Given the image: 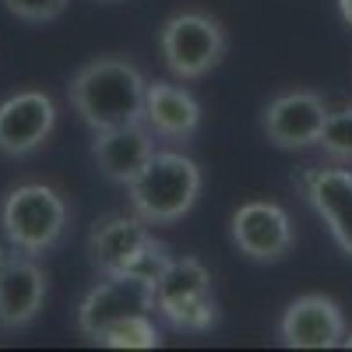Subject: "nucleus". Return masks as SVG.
Wrapping results in <instances>:
<instances>
[{
	"instance_id": "nucleus-7",
	"label": "nucleus",
	"mask_w": 352,
	"mask_h": 352,
	"mask_svg": "<svg viewBox=\"0 0 352 352\" xmlns=\"http://www.w3.org/2000/svg\"><path fill=\"white\" fill-rule=\"evenodd\" d=\"M229 236L236 250L254 264H278L296 247L292 219L275 201H243L229 215Z\"/></svg>"
},
{
	"instance_id": "nucleus-5",
	"label": "nucleus",
	"mask_w": 352,
	"mask_h": 352,
	"mask_svg": "<svg viewBox=\"0 0 352 352\" xmlns=\"http://www.w3.org/2000/svg\"><path fill=\"white\" fill-rule=\"evenodd\" d=\"M155 314L173 331H212L219 324V300L208 264L201 257H173L166 275L155 282Z\"/></svg>"
},
{
	"instance_id": "nucleus-11",
	"label": "nucleus",
	"mask_w": 352,
	"mask_h": 352,
	"mask_svg": "<svg viewBox=\"0 0 352 352\" xmlns=\"http://www.w3.org/2000/svg\"><path fill=\"white\" fill-rule=\"evenodd\" d=\"M345 335V310L324 292L296 296L278 317V342L285 349H335Z\"/></svg>"
},
{
	"instance_id": "nucleus-16",
	"label": "nucleus",
	"mask_w": 352,
	"mask_h": 352,
	"mask_svg": "<svg viewBox=\"0 0 352 352\" xmlns=\"http://www.w3.org/2000/svg\"><path fill=\"white\" fill-rule=\"evenodd\" d=\"M96 345H106V349H159L162 331L152 320V314H131V317L113 320L109 328H102L96 335Z\"/></svg>"
},
{
	"instance_id": "nucleus-17",
	"label": "nucleus",
	"mask_w": 352,
	"mask_h": 352,
	"mask_svg": "<svg viewBox=\"0 0 352 352\" xmlns=\"http://www.w3.org/2000/svg\"><path fill=\"white\" fill-rule=\"evenodd\" d=\"M317 148L338 166H352V102L328 109V120L317 138Z\"/></svg>"
},
{
	"instance_id": "nucleus-8",
	"label": "nucleus",
	"mask_w": 352,
	"mask_h": 352,
	"mask_svg": "<svg viewBox=\"0 0 352 352\" xmlns=\"http://www.w3.org/2000/svg\"><path fill=\"white\" fill-rule=\"evenodd\" d=\"M328 120V102L310 88H292L275 96L261 113V131L282 152H307L317 144Z\"/></svg>"
},
{
	"instance_id": "nucleus-19",
	"label": "nucleus",
	"mask_w": 352,
	"mask_h": 352,
	"mask_svg": "<svg viewBox=\"0 0 352 352\" xmlns=\"http://www.w3.org/2000/svg\"><path fill=\"white\" fill-rule=\"evenodd\" d=\"M67 4H71V0H4V8H8L14 18L28 21V25L56 21V18L67 11Z\"/></svg>"
},
{
	"instance_id": "nucleus-2",
	"label": "nucleus",
	"mask_w": 352,
	"mask_h": 352,
	"mask_svg": "<svg viewBox=\"0 0 352 352\" xmlns=\"http://www.w3.org/2000/svg\"><path fill=\"white\" fill-rule=\"evenodd\" d=\"M201 166L184 152H155L144 169L127 184L131 212L148 226L180 222L201 197Z\"/></svg>"
},
{
	"instance_id": "nucleus-3",
	"label": "nucleus",
	"mask_w": 352,
	"mask_h": 352,
	"mask_svg": "<svg viewBox=\"0 0 352 352\" xmlns=\"http://www.w3.org/2000/svg\"><path fill=\"white\" fill-rule=\"evenodd\" d=\"M71 212L64 194L50 184H18L0 204V232L25 254H50L60 247Z\"/></svg>"
},
{
	"instance_id": "nucleus-1",
	"label": "nucleus",
	"mask_w": 352,
	"mask_h": 352,
	"mask_svg": "<svg viewBox=\"0 0 352 352\" xmlns=\"http://www.w3.org/2000/svg\"><path fill=\"white\" fill-rule=\"evenodd\" d=\"M144 88H148V78L127 56H96L74 71L67 99L78 120L96 134L138 124L144 116Z\"/></svg>"
},
{
	"instance_id": "nucleus-21",
	"label": "nucleus",
	"mask_w": 352,
	"mask_h": 352,
	"mask_svg": "<svg viewBox=\"0 0 352 352\" xmlns=\"http://www.w3.org/2000/svg\"><path fill=\"white\" fill-rule=\"evenodd\" d=\"M342 349H352V331H349V335L342 338Z\"/></svg>"
},
{
	"instance_id": "nucleus-9",
	"label": "nucleus",
	"mask_w": 352,
	"mask_h": 352,
	"mask_svg": "<svg viewBox=\"0 0 352 352\" xmlns=\"http://www.w3.org/2000/svg\"><path fill=\"white\" fill-rule=\"evenodd\" d=\"M56 127V102L43 88H21L0 102V155L25 159L39 152Z\"/></svg>"
},
{
	"instance_id": "nucleus-14",
	"label": "nucleus",
	"mask_w": 352,
	"mask_h": 352,
	"mask_svg": "<svg viewBox=\"0 0 352 352\" xmlns=\"http://www.w3.org/2000/svg\"><path fill=\"white\" fill-rule=\"evenodd\" d=\"M152 155H155V134L148 131L144 120L124 124V127H109V131H96L92 159H96L99 173L109 184L127 187Z\"/></svg>"
},
{
	"instance_id": "nucleus-12",
	"label": "nucleus",
	"mask_w": 352,
	"mask_h": 352,
	"mask_svg": "<svg viewBox=\"0 0 352 352\" xmlns=\"http://www.w3.org/2000/svg\"><path fill=\"white\" fill-rule=\"evenodd\" d=\"M300 184H303L310 208L328 226L338 250L352 257V169L338 162L328 169H307L300 176Z\"/></svg>"
},
{
	"instance_id": "nucleus-13",
	"label": "nucleus",
	"mask_w": 352,
	"mask_h": 352,
	"mask_svg": "<svg viewBox=\"0 0 352 352\" xmlns=\"http://www.w3.org/2000/svg\"><path fill=\"white\" fill-rule=\"evenodd\" d=\"M152 236V226L144 222L141 215H127V212H113V215H102L92 232H88V264L102 275H124L131 257L148 243Z\"/></svg>"
},
{
	"instance_id": "nucleus-4",
	"label": "nucleus",
	"mask_w": 352,
	"mask_h": 352,
	"mask_svg": "<svg viewBox=\"0 0 352 352\" xmlns=\"http://www.w3.org/2000/svg\"><path fill=\"white\" fill-rule=\"evenodd\" d=\"M159 53L176 81H197L226 60L229 36L222 21L208 11H176L159 28Z\"/></svg>"
},
{
	"instance_id": "nucleus-18",
	"label": "nucleus",
	"mask_w": 352,
	"mask_h": 352,
	"mask_svg": "<svg viewBox=\"0 0 352 352\" xmlns=\"http://www.w3.org/2000/svg\"><path fill=\"white\" fill-rule=\"evenodd\" d=\"M173 264V250L162 243V240H155V236H148V243H144L134 257H131V264H127V272L124 275H131V278H141V282H148L152 289H155V282L166 275V268Z\"/></svg>"
},
{
	"instance_id": "nucleus-6",
	"label": "nucleus",
	"mask_w": 352,
	"mask_h": 352,
	"mask_svg": "<svg viewBox=\"0 0 352 352\" xmlns=\"http://www.w3.org/2000/svg\"><path fill=\"white\" fill-rule=\"evenodd\" d=\"M50 296V278L36 254L0 243V331L32 328Z\"/></svg>"
},
{
	"instance_id": "nucleus-15",
	"label": "nucleus",
	"mask_w": 352,
	"mask_h": 352,
	"mask_svg": "<svg viewBox=\"0 0 352 352\" xmlns=\"http://www.w3.org/2000/svg\"><path fill=\"white\" fill-rule=\"evenodd\" d=\"M201 102L190 88L173 81H148L144 88V116L148 131L162 141H190L201 127Z\"/></svg>"
},
{
	"instance_id": "nucleus-20",
	"label": "nucleus",
	"mask_w": 352,
	"mask_h": 352,
	"mask_svg": "<svg viewBox=\"0 0 352 352\" xmlns=\"http://www.w3.org/2000/svg\"><path fill=\"white\" fill-rule=\"evenodd\" d=\"M338 14H342V21L352 28V0H338Z\"/></svg>"
},
{
	"instance_id": "nucleus-10",
	"label": "nucleus",
	"mask_w": 352,
	"mask_h": 352,
	"mask_svg": "<svg viewBox=\"0 0 352 352\" xmlns=\"http://www.w3.org/2000/svg\"><path fill=\"white\" fill-rule=\"evenodd\" d=\"M131 314H155V289L131 275H109L88 289L78 303V331L88 342H96L102 328Z\"/></svg>"
}]
</instances>
